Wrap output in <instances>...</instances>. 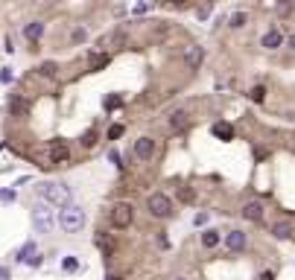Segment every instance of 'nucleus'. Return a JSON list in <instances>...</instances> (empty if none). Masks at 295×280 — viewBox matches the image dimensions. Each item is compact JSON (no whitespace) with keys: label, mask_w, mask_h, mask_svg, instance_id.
Masks as SVG:
<instances>
[{"label":"nucleus","mask_w":295,"mask_h":280,"mask_svg":"<svg viewBox=\"0 0 295 280\" xmlns=\"http://www.w3.org/2000/svg\"><path fill=\"white\" fill-rule=\"evenodd\" d=\"M67 158H70L67 143L65 140H53V143H50V160H53V163H65Z\"/></svg>","instance_id":"7"},{"label":"nucleus","mask_w":295,"mask_h":280,"mask_svg":"<svg viewBox=\"0 0 295 280\" xmlns=\"http://www.w3.org/2000/svg\"><path fill=\"white\" fill-rule=\"evenodd\" d=\"M134 155L140 158V160H152V155H155V140H152V137H137V140H134Z\"/></svg>","instance_id":"6"},{"label":"nucleus","mask_w":295,"mask_h":280,"mask_svg":"<svg viewBox=\"0 0 295 280\" xmlns=\"http://www.w3.org/2000/svg\"><path fill=\"white\" fill-rule=\"evenodd\" d=\"M62 269H65V272H79V260H76V257H65Z\"/></svg>","instance_id":"24"},{"label":"nucleus","mask_w":295,"mask_h":280,"mask_svg":"<svg viewBox=\"0 0 295 280\" xmlns=\"http://www.w3.org/2000/svg\"><path fill=\"white\" fill-rule=\"evenodd\" d=\"M111 228H117V231H123V228H129L131 222H134V207H131L129 201H117L114 207H111Z\"/></svg>","instance_id":"5"},{"label":"nucleus","mask_w":295,"mask_h":280,"mask_svg":"<svg viewBox=\"0 0 295 280\" xmlns=\"http://www.w3.org/2000/svg\"><path fill=\"white\" fill-rule=\"evenodd\" d=\"M219 240H222V237H219V231H213V228H208V231L202 234V245H205V248H216Z\"/></svg>","instance_id":"13"},{"label":"nucleus","mask_w":295,"mask_h":280,"mask_svg":"<svg viewBox=\"0 0 295 280\" xmlns=\"http://www.w3.org/2000/svg\"><path fill=\"white\" fill-rule=\"evenodd\" d=\"M15 199H18V193H15L12 187H9V190H0V204H12Z\"/></svg>","instance_id":"22"},{"label":"nucleus","mask_w":295,"mask_h":280,"mask_svg":"<svg viewBox=\"0 0 295 280\" xmlns=\"http://www.w3.org/2000/svg\"><path fill=\"white\" fill-rule=\"evenodd\" d=\"M24 35H27V41H38V38L44 35V24H41V21H33V24H27Z\"/></svg>","instance_id":"14"},{"label":"nucleus","mask_w":295,"mask_h":280,"mask_svg":"<svg viewBox=\"0 0 295 280\" xmlns=\"http://www.w3.org/2000/svg\"><path fill=\"white\" fill-rule=\"evenodd\" d=\"M33 225L38 234H53L56 231V213L47 204H35L33 207Z\"/></svg>","instance_id":"4"},{"label":"nucleus","mask_w":295,"mask_h":280,"mask_svg":"<svg viewBox=\"0 0 295 280\" xmlns=\"http://www.w3.org/2000/svg\"><path fill=\"white\" fill-rule=\"evenodd\" d=\"M146 210H149V216H155V219H169L172 216V199L164 196V193H152L146 199Z\"/></svg>","instance_id":"3"},{"label":"nucleus","mask_w":295,"mask_h":280,"mask_svg":"<svg viewBox=\"0 0 295 280\" xmlns=\"http://www.w3.org/2000/svg\"><path fill=\"white\" fill-rule=\"evenodd\" d=\"M9 111H12V114H27V102H24L21 96H12V93H9Z\"/></svg>","instance_id":"20"},{"label":"nucleus","mask_w":295,"mask_h":280,"mask_svg":"<svg viewBox=\"0 0 295 280\" xmlns=\"http://www.w3.org/2000/svg\"><path fill=\"white\" fill-rule=\"evenodd\" d=\"M120 105H123V96H117V93L105 99V108H108V111H114V108H120Z\"/></svg>","instance_id":"25"},{"label":"nucleus","mask_w":295,"mask_h":280,"mask_svg":"<svg viewBox=\"0 0 295 280\" xmlns=\"http://www.w3.org/2000/svg\"><path fill=\"white\" fill-rule=\"evenodd\" d=\"M35 254H38V248H35V242H27L24 248L18 251V263H30Z\"/></svg>","instance_id":"18"},{"label":"nucleus","mask_w":295,"mask_h":280,"mask_svg":"<svg viewBox=\"0 0 295 280\" xmlns=\"http://www.w3.org/2000/svg\"><path fill=\"white\" fill-rule=\"evenodd\" d=\"M108 62H111L108 53H94V56H91V70L97 73V70H102V67H108Z\"/></svg>","instance_id":"15"},{"label":"nucleus","mask_w":295,"mask_h":280,"mask_svg":"<svg viewBox=\"0 0 295 280\" xmlns=\"http://www.w3.org/2000/svg\"><path fill=\"white\" fill-rule=\"evenodd\" d=\"M38 73H41V76H47V79H53V76H56V64H53V62H44L41 67H38Z\"/></svg>","instance_id":"23"},{"label":"nucleus","mask_w":295,"mask_h":280,"mask_svg":"<svg viewBox=\"0 0 295 280\" xmlns=\"http://www.w3.org/2000/svg\"><path fill=\"white\" fill-rule=\"evenodd\" d=\"M199 18H202V21H205V18H208V15H211V9H208V6H199V12H196Z\"/></svg>","instance_id":"36"},{"label":"nucleus","mask_w":295,"mask_h":280,"mask_svg":"<svg viewBox=\"0 0 295 280\" xmlns=\"http://www.w3.org/2000/svg\"><path fill=\"white\" fill-rule=\"evenodd\" d=\"M246 21H249V15H246V12H237V15H231V27H234V30L246 27Z\"/></svg>","instance_id":"21"},{"label":"nucleus","mask_w":295,"mask_h":280,"mask_svg":"<svg viewBox=\"0 0 295 280\" xmlns=\"http://www.w3.org/2000/svg\"><path fill=\"white\" fill-rule=\"evenodd\" d=\"M146 9H149V3H137V6H134V15H143Z\"/></svg>","instance_id":"34"},{"label":"nucleus","mask_w":295,"mask_h":280,"mask_svg":"<svg viewBox=\"0 0 295 280\" xmlns=\"http://www.w3.org/2000/svg\"><path fill=\"white\" fill-rule=\"evenodd\" d=\"M272 234H275L278 240H290V237H293V225H290V222H278V225L272 228Z\"/></svg>","instance_id":"16"},{"label":"nucleus","mask_w":295,"mask_h":280,"mask_svg":"<svg viewBox=\"0 0 295 280\" xmlns=\"http://www.w3.org/2000/svg\"><path fill=\"white\" fill-rule=\"evenodd\" d=\"M123 44H126V32H114L111 38H102V47H117L120 50Z\"/></svg>","instance_id":"19"},{"label":"nucleus","mask_w":295,"mask_h":280,"mask_svg":"<svg viewBox=\"0 0 295 280\" xmlns=\"http://www.w3.org/2000/svg\"><path fill=\"white\" fill-rule=\"evenodd\" d=\"M213 134L219 140H234V125L231 123H213Z\"/></svg>","instance_id":"12"},{"label":"nucleus","mask_w":295,"mask_h":280,"mask_svg":"<svg viewBox=\"0 0 295 280\" xmlns=\"http://www.w3.org/2000/svg\"><path fill=\"white\" fill-rule=\"evenodd\" d=\"M260 280H275V275H272V272H263V275H260Z\"/></svg>","instance_id":"38"},{"label":"nucleus","mask_w":295,"mask_h":280,"mask_svg":"<svg viewBox=\"0 0 295 280\" xmlns=\"http://www.w3.org/2000/svg\"><path fill=\"white\" fill-rule=\"evenodd\" d=\"M88 35H85V30H73V41H85Z\"/></svg>","instance_id":"33"},{"label":"nucleus","mask_w":295,"mask_h":280,"mask_svg":"<svg viewBox=\"0 0 295 280\" xmlns=\"http://www.w3.org/2000/svg\"><path fill=\"white\" fill-rule=\"evenodd\" d=\"M175 280H184V278H175Z\"/></svg>","instance_id":"42"},{"label":"nucleus","mask_w":295,"mask_h":280,"mask_svg":"<svg viewBox=\"0 0 295 280\" xmlns=\"http://www.w3.org/2000/svg\"><path fill=\"white\" fill-rule=\"evenodd\" d=\"M290 9H293V6H290V0H284V3H278V12H281V15H290Z\"/></svg>","instance_id":"32"},{"label":"nucleus","mask_w":295,"mask_h":280,"mask_svg":"<svg viewBox=\"0 0 295 280\" xmlns=\"http://www.w3.org/2000/svg\"><path fill=\"white\" fill-rule=\"evenodd\" d=\"M205 62V47H187V53H184V64L190 67V70H199V64Z\"/></svg>","instance_id":"9"},{"label":"nucleus","mask_w":295,"mask_h":280,"mask_svg":"<svg viewBox=\"0 0 295 280\" xmlns=\"http://www.w3.org/2000/svg\"><path fill=\"white\" fill-rule=\"evenodd\" d=\"M120 134H123V125H120V123H114L111 128H108V140H117Z\"/></svg>","instance_id":"28"},{"label":"nucleus","mask_w":295,"mask_h":280,"mask_svg":"<svg viewBox=\"0 0 295 280\" xmlns=\"http://www.w3.org/2000/svg\"><path fill=\"white\" fill-rule=\"evenodd\" d=\"M94 143H97V131H94V128H91V131H88V134H85V137H82V146H85V149H91V146H94Z\"/></svg>","instance_id":"27"},{"label":"nucleus","mask_w":295,"mask_h":280,"mask_svg":"<svg viewBox=\"0 0 295 280\" xmlns=\"http://www.w3.org/2000/svg\"><path fill=\"white\" fill-rule=\"evenodd\" d=\"M0 82H3V85L12 82V67H3V70H0Z\"/></svg>","instance_id":"29"},{"label":"nucleus","mask_w":295,"mask_h":280,"mask_svg":"<svg viewBox=\"0 0 295 280\" xmlns=\"http://www.w3.org/2000/svg\"><path fill=\"white\" fill-rule=\"evenodd\" d=\"M105 280H117V278H114V275H111V278H105Z\"/></svg>","instance_id":"41"},{"label":"nucleus","mask_w":295,"mask_h":280,"mask_svg":"<svg viewBox=\"0 0 295 280\" xmlns=\"http://www.w3.org/2000/svg\"><path fill=\"white\" fill-rule=\"evenodd\" d=\"M35 193H38L44 201L56 204V207L73 204V190L67 184H62V181H38V184H35Z\"/></svg>","instance_id":"1"},{"label":"nucleus","mask_w":295,"mask_h":280,"mask_svg":"<svg viewBox=\"0 0 295 280\" xmlns=\"http://www.w3.org/2000/svg\"><path fill=\"white\" fill-rule=\"evenodd\" d=\"M225 245H228V251H234V254L246 251V234H243V231H228V234H225Z\"/></svg>","instance_id":"8"},{"label":"nucleus","mask_w":295,"mask_h":280,"mask_svg":"<svg viewBox=\"0 0 295 280\" xmlns=\"http://www.w3.org/2000/svg\"><path fill=\"white\" fill-rule=\"evenodd\" d=\"M0 280H9V269L6 266H0Z\"/></svg>","instance_id":"37"},{"label":"nucleus","mask_w":295,"mask_h":280,"mask_svg":"<svg viewBox=\"0 0 295 280\" xmlns=\"http://www.w3.org/2000/svg\"><path fill=\"white\" fill-rule=\"evenodd\" d=\"M249 96H252L254 102H263V99H266V88H263V85H257V88H252V93H249Z\"/></svg>","instance_id":"26"},{"label":"nucleus","mask_w":295,"mask_h":280,"mask_svg":"<svg viewBox=\"0 0 295 280\" xmlns=\"http://www.w3.org/2000/svg\"><path fill=\"white\" fill-rule=\"evenodd\" d=\"M178 196H181V201H193V190H187V187H181Z\"/></svg>","instance_id":"30"},{"label":"nucleus","mask_w":295,"mask_h":280,"mask_svg":"<svg viewBox=\"0 0 295 280\" xmlns=\"http://www.w3.org/2000/svg\"><path fill=\"white\" fill-rule=\"evenodd\" d=\"M290 47H293V50H295V35H293V38H290Z\"/></svg>","instance_id":"40"},{"label":"nucleus","mask_w":295,"mask_h":280,"mask_svg":"<svg viewBox=\"0 0 295 280\" xmlns=\"http://www.w3.org/2000/svg\"><path fill=\"white\" fill-rule=\"evenodd\" d=\"M184 125H187V114H184V111H175V114H169V128H172V131H181Z\"/></svg>","instance_id":"17"},{"label":"nucleus","mask_w":295,"mask_h":280,"mask_svg":"<svg viewBox=\"0 0 295 280\" xmlns=\"http://www.w3.org/2000/svg\"><path fill=\"white\" fill-rule=\"evenodd\" d=\"M59 225L65 228L67 234H76V231H82V225H85V210H82L79 204H67V207H62Z\"/></svg>","instance_id":"2"},{"label":"nucleus","mask_w":295,"mask_h":280,"mask_svg":"<svg viewBox=\"0 0 295 280\" xmlns=\"http://www.w3.org/2000/svg\"><path fill=\"white\" fill-rule=\"evenodd\" d=\"M3 50H6V53H12V50H15V44H12V35H6V44H3Z\"/></svg>","instance_id":"35"},{"label":"nucleus","mask_w":295,"mask_h":280,"mask_svg":"<svg viewBox=\"0 0 295 280\" xmlns=\"http://www.w3.org/2000/svg\"><path fill=\"white\" fill-rule=\"evenodd\" d=\"M260 44L266 47V50H278V47L284 44V35H281L278 30H269V32H266V35L260 38Z\"/></svg>","instance_id":"11"},{"label":"nucleus","mask_w":295,"mask_h":280,"mask_svg":"<svg viewBox=\"0 0 295 280\" xmlns=\"http://www.w3.org/2000/svg\"><path fill=\"white\" fill-rule=\"evenodd\" d=\"M243 219H249V222H263V204L260 201H246V204H243Z\"/></svg>","instance_id":"10"},{"label":"nucleus","mask_w":295,"mask_h":280,"mask_svg":"<svg viewBox=\"0 0 295 280\" xmlns=\"http://www.w3.org/2000/svg\"><path fill=\"white\" fill-rule=\"evenodd\" d=\"M193 225H196V228L208 225V213H196V216H193Z\"/></svg>","instance_id":"31"},{"label":"nucleus","mask_w":295,"mask_h":280,"mask_svg":"<svg viewBox=\"0 0 295 280\" xmlns=\"http://www.w3.org/2000/svg\"><path fill=\"white\" fill-rule=\"evenodd\" d=\"M169 3H175V6H184V3H187V0H169Z\"/></svg>","instance_id":"39"}]
</instances>
